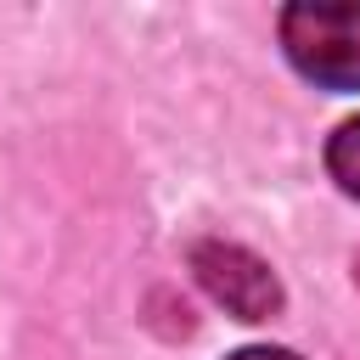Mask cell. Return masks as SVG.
Returning <instances> with one entry per match:
<instances>
[{
    "label": "cell",
    "mask_w": 360,
    "mask_h": 360,
    "mask_svg": "<svg viewBox=\"0 0 360 360\" xmlns=\"http://www.w3.org/2000/svg\"><path fill=\"white\" fill-rule=\"evenodd\" d=\"M281 45L292 68L326 90H360V0L349 6H287Z\"/></svg>",
    "instance_id": "1"
},
{
    "label": "cell",
    "mask_w": 360,
    "mask_h": 360,
    "mask_svg": "<svg viewBox=\"0 0 360 360\" xmlns=\"http://www.w3.org/2000/svg\"><path fill=\"white\" fill-rule=\"evenodd\" d=\"M326 169L349 197H360V118L338 124V135L326 141Z\"/></svg>",
    "instance_id": "3"
},
{
    "label": "cell",
    "mask_w": 360,
    "mask_h": 360,
    "mask_svg": "<svg viewBox=\"0 0 360 360\" xmlns=\"http://www.w3.org/2000/svg\"><path fill=\"white\" fill-rule=\"evenodd\" d=\"M231 360H298V354H287V349H242Z\"/></svg>",
    "instance_id": "4"
},
{
    "label": "cell",
    "mask_w": 360,
    "mask_h": 360,
    "mask_svg": "<svg viewBox=\"0 0 360 360\" xmlns=\"http://www.w3.org/2000/svg\"><path fill=\"white\" fill-rule=\"evenodd\" d=\"M191 270H197L202 292H208L214 304H225L231 315H242V321H270V315L281 309V281H276V270H270L259 253L236 248V242H197V248H191Z\"/></svg>",
    "instance_id": "2"
},
{
    "label": "cell",
    "mask_w": 360,
    "mask_h": 360,
    "mask_svg": "<svg viewBox=\"0 0 360 360\" xmlns=\"http://www.w3.org/2000/svg\"><path fill=\"white\" fill-rule=\"evenodd\" d=\"M354 281H360V259H354Z\"/></svg>",
    "instance_id": "5"
}]
</instances>
